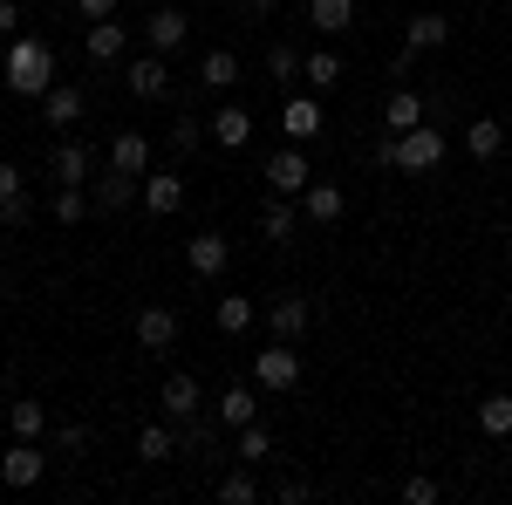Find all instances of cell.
<instances>
[{
  "instance_id": "cell-8",
  "label": "cell",
  "mask_w": 512,
  "mask_h": 505,
  "mask_svg": "<svg viewBox=\"0 0 512 505\" xmlns=\"http://www.w3.org/2000/svg\"><path fill=\"white\" fill-rule=\"evenodd\" d=\"M192 35V21H185V7H158V14H144V41L158 48V55H178Z\"/></svg>"
},
{
  "instance_id": "cell-39",
  "label": "cell",
  "mask_w": 512,
  "mask_h": 505,
  "mask_svg": "<svg viewBox=\"0 0 512 505\" xmlns=\"http://www.w3.org/2000/svg\"><path fill=\"white\" fill-rule=\"evenodd\" d=\"M219 499H226V505H253V499H260V485H253L246 471H233V478H219Z\"/></svg>"
},
{
  "instance_id": "cell-29",
  "label": "cell",
  "mask_w": 512,
  "mask_h": 505,
  "mask_svg": "<svg viewBox=\"0 0 512 505\" xmlns=\"http://www.w3.org/2000/svg\"><path fill=\"white\" fill-rule=\"evenodd\" d=\"M212 321H219V335H246V328L260 321V308H253V294H226Z\"/></svg>"
},
{
  "instance_id": "cell-22",
  "label": "cell",
  "mask_w": 512,
  "mask_h": 505,
  "mask_svg": "<svg viewBox=\"0 0 512 505\" xmlns=\"http://www.w3.org/2000/svg\"><path fill=\"white\" fill-rule=\"evenodd\" d=\"M0 226H28V185L14 164H0Z\"/></svg>"
},
{
  "instance_id": "cell-4",
  "label": "cell",
  "mask_w": 512,
  "mask_h": 505,
  "mask_svg": "<svg viewBox=\"0 0 512 505\" xmlns=\"http://www.w3.org/2000/svg\"><path fill=\"white\" fill-rule=\"evenodd\" d=\"M260 178H267V192H274V198H301L308 185H315V164H308L301 144H287V151H274L267 164H260Z\"/></svg>"
},
{
  "instance_id": "cell-32",
  "label": "cell",
  "mask_w": 512,
  "mask_h": 505,
  "mask_svg": "<svg viewBox=\"0 0 512 505\" xmlns=\"http://www.w3.org/2000/svg\"><path fill=\"white\" fill-rule=\"evenodd\" d=\"M137 192H144V178H123V171L96 178V205H103V212H123V205H130Z\"/></svg>"
},
{
  "instance_id": "cell-34",
  "label": "cell",
  "mask_w": 512,
  "mask_h": 505,
  "mask_svg": "<svg viewBox=\"0 0 512 505\" xmlns=\"http://www.w3.org/2000/svg\"><path fill=\"white\" fill-rule=\"evenodd\" d=\"M478 430H485V437H512V396L506 389L478 403Z\"/></svg>"
},
{
  "instance_id": "cell-7",
  "label": "cell",
  "mask_w": 512,
  "mask_h": 505,
  "mask_svg": "<svg viewBox=\"0 0 512 505\" xmlns=\"http://www.w3.org/2000/svg\"><path fill=\"white\" fill-rule=\"evenodd\" d=\"M144 212H158V219H171V212H185V178H178V171H158V164H151V171H144Z\"/></svg>"
},
{
  "instance_id": "cell-11",
  "label": "cell",
  "mask_w": 512,
  "mask_h": 505,
  "mask_svg": "<svg viewBox=\"0 0 512 505\" xmlns=\"http://www.w3.org/2000/svg\"><path fill=\"white\" fill-rule=\"evenodd\" d=\"M110 171L144 178V171H151V137H144V130H117V137H110Z\"/></svg>"
},
{
  "instance_id": "cell-2",
  "label": "cell",
  "mask_w": 512,
  "mask_h": 505,
  "mask_svg": "<svg viewBox=\"0 0 512 505\" xmlns=\"http://www.w3.org/2000/svg\"><path fill=\"white\" fill-rule=\"evenodd\" d=\"M7 89L35 96V103L55 89V48L41 35H7Z\"/></svg>"
},
{
  "instance_id": "cell-35",
  "label": "cell",
  "mask_w": 512,
  "mask_h": 505,
  "mask_svg": "<svg viewBox=\"0 0 512 505\" xmlns=\"http://www.w3.org/2000/svg\"><path fill=\"white\" fill-rule=\"evenodd\" d=\"M48 212H55L62 226H82V212H89V192H82V185H62V192L48 198Z\"/></svg>"
},
{
  "instance_id": "cell-15",
  "label": "cell",
  "mask_w": 512,
  "mask_h": 505,
  "mask_svg": "<svg viewBox=\"0 0 512 505\" xmlns=\"http://www.w3.org/2000/svg\"><path fill=\"white\" fill-rule=\"evenodd\" d=\"M301 212H308V219H315V226H342V212H349V192H342V185H308V192H301Z\"/></svg>"
},
{
  "instance_id": "cell-16",
  "label": "cell",
  "mask_w": 512,
  "mask_h": 505,
  "mask_svg": "<svg viewBox=\"0 0 512 505\" xmlns=\"http://www.w3.org/2000/svg\"><path fill=\"white\" fill-rule=\"evenodd\" d=\"M280 130H287V144H308V137H321V103H315V96H287Z\"/></svg>"
},
{
  "instance_id": "cell-26",
  "label": "cell",
  "mask_w": 512,
  "mask_h": 505,
  "mask_svg": "<svg viewBox=\"0 0 512 505\" xmlns=\"http://www.w3.org/2000/svg\"><path fill=\"white\" fill-rule=\"evenodd\" d=\"M301 82H308V89H335V82H342V55H335V48H315V55H301Z\"/></svg>"
},
{
  "instance_id": "cell-33",
  "label": "cell",
  "mask_w": 512,
  "mask_h": 505,
  "mask_svg": "<svg viewBox=\"0 0 512 505\" xmlns=\"http://www.w3.org/2000/svg\"><path fill=\"white\" fill-rule=\"evenodd\" d=\"M260 233L274 239V246H294V198H274V205L260 212Z\"/></svg>"
},
{
  "instance_id": "cell-43",
  "label": "cell",
  "mask_w": 512,
  "mask_h": 505,
  "mask_svg": "<svg viewBox=\"0 0 512 505\" xmlns=\"http://www.w3.org/2000/svg\"><path fill=\"white\" fill-rule=\"evenodd\" d=\"M239 14H274V0H233Z\"/></svg>"
},
{
  "instance_id": "cell-42",
  "label": "cell",
  "mask_w": 512,
  "mask_h": 505,
  "mask_svg": "<svg viewBox=\"0 0 512 505\" xmlns=\"http://www.w3.org/2000/svg\"><path fill=\"white\" fill-rule=\"evenodd\" d=\"M0 35H21V7L14 0H0Z\"/></svg>"
},
{
  "instance_id": "cell-6",
  "label": "cell",
  "mask_w": 512,
  "mask_h": 505,
  "mask_svg": "<svg viewBox=\"0 0 512 505\" xmlns=\"http://www.w3.org/2000/svg\"><path fill=\"white\" fill-rule=\"evenodd\" d=\"M185 267H192L198 280H219V273L233 267V239L226 233H192L185 239Z\"/></svg>"
},
{
  "instance_id": "cell-1",
  "label": "cell",
  "mask_w": 512,
  "mask_h": 505,
  "mask_svg": "<svg viewBox=\"0 0 512 505\" xmlns=\"http://www.w3.org/2000/svg\"><path fill=\"white\" fill-rule=\"evenodd\" d=\"M444 157H451V137H444V130H431V123L376 137V164H390V171H403V178H431Z\"/></svg>"
},
{
  "instance_id": "cell-9",
  "label": "cell",
  "mask_w": 512,
  "mask_h": 505,
  "mask_svg": "<svg viewBox=\"0 0 512 505\" xmlns=\"http://www.w3.org/2000/svg\"><path fill=\"white\" fill-rule=\"evenodd\" d=\"M130 96H144V103H158V96H171V69H164V55L151 48V55H130Z\"/></svg>"
},
{
  "instance_id": "cell-3",
  "label": "cell",
  "mask_w": 512,
  "mask_h": 505,
  "mask_svg": "<svg viewBox=\"0 0 512 505\" xmlns=\"http://www.w3.org/2000/svg\"><path fill=\"white\" fill-rule=\"evenodd\" d=\"M301 349L294 342H274V349H253V383H260V396H294L301 389Z\"/></svg>"
},
{
  "instance_id": "cell-25",
  "label": "cell",
  "mask_w": 512,
  "mask_h": 505,
  "mask_svg": "<svg viewBox=\"0 0 512 505\" xmlns=\"http://www.w3.org/2000/svg\"><path fill=\"white\" fill-rule=\"evenodd\" d=\"M137 458H144V465L178 458V424H144V430H137Z\"/></svg>"
},
{
  "instance_id": "cell-12",
  "label": "cell",
  "mask_w": 512,
  "mask_h": 505,
  "mask_svg": "<svg viewBox=\"0 0 512 505\" xmlns=\"http://www.w3.org/2000/svg\"><path fill=\"white\" fill-rule=\"evenodd\" d=\"M212 417H219L226 430L253 424V417H260V383H233V389H219V403H212Z\"/></svg>"
},
{
  "instance_id": "cell-10",
  "label": "cell",
  "mask_w": 512,
  "mask_h": 505,
  "mask_svg": "<svg viewBox=\"0 0 512 505\" xmlns=\"http://www.w3.org/2000/svg\"><path fill=\"white\" fill-rule=\"evenodd\" d=\"M267 328H274V342H301L308 335V294H274L267 301Z\"/></svg>"
},
{
  "instance_id": "cell-19",
  "label": "cell",
  "mask_w": 512,
  "mask_h": 505,
  "mask_svg": "<svg viewBox=\"0 0 512 505\" xmlns=\"http://www.w3.org/2000/svg\"><path fill=\"white\" fill-rule=\"evenodd\" d=\"M123 48H130V28H123L117 14L89 21V62H123Z\"/></svg>"
},
{
  "instance_id": "cell-37",
  "label": "cell",
  "mask_w": 512,
  "mask_h": 505,
  "mask_svg": "<svg viewBox=\"0 0 512 505\" xmlns=\"http://www.w3.org/2000/svg\"><path fill=\"white\" fill-rule=\"evenodd\" d=\"M267 76H274V82H294V76H301V55H294L287 41H274V48H267Z\"/></svg>"
},
{
  "instance_id": "cell-14",
  "label": "cell",
  "mask_w": 512,
  "mask_h": 505,
  "mask_svg": "<svg viewBox=\"0 0 512 505\" xmlns=\"http://www.w3.org/2000/svg\"><path fill=\"white\" fill-rule=\"evenodd\" d=\"M171 342H178V314L171 308H144L137 314V349L144 355H164Z\"/></svg>"
},
{
  "instance_id": "cell-44",
  "label": "cell",
  "mask_w": 512,
  "mask_h": 505,
  "mask_svg": "<svg viewBox=\"0 0 512 505\" xmlns=\"http://www.w3.org/2000/svg\"><path fill=\"white\" fill-rule=\"evenodd\" d=\"M506 294H512V273H506Z\"/></svg>"
},
{
  "instance_id": "cell-41",
  "label": "cell",
  "mask_w": 512,
  "mask_h": 505,
  "mask_svg": "<svg viewBox=\"0 0 512 505\" xmlns=\"http://www.w3.org/2000/svg\"><path fill=\"white\" fill-rule=\"evenodd\" d=\"M76 14H82V21H110V14H117V0H76Z\"/></svg>"
},
{
  "instance_id": "cell-5",
  "label": "cell",
  "mask_w": 512,
  "mask_h": 505,
  "mask_svg": "<svg viewBox=\"0 0 512 505\" xmlns=\"http://www.w3.org/2000/svg\"><path fill=\"white\" fill-rule=\"evenodd\" d=\"M41 471H48V451H41L35 437H14V444L0 451V485H7V492H35Z\"/></svg>"
},
{
  "instance_id": "cell-21",
  "label": "cell",
  "mask_w": 512,
  "mask_h": 505,
  "mask_svg": "<svg viewBox=\"0 0 512 505\" xmlns=\"http://www.w3.org/2000/svg\"><path fill=\"white\" fill-rule=\"evenodd\" d=\"M465 151H472L478 164H492V157L506 151V123H499V117H472V123H465Z\"/></svg>"
},
{
  "instance_id": "cell-40",
  "label": "cell",
  "mask_w": 512,
  "mask_h": 505,
  "mask_svg": "<svg viewBox=\"0 0 512 505\" xmlns=\"http://www.w3.org/2000/svg\"><path fill=\"white\" fill-rule=\"evenodd\" d=\"M55 451H69V458H76V451H89V430H82V424H62V430H55Z\"/></svg>"
},
{
  "instance_id": "cell-31",
  "label": "cell",
  "mask_w": 512,
  "mask_h": 505,
  "mask_svg": "<svg viewBox=\"0 0 512 505\" xmlns=\"http://www.w3.org/2000/svg\"><path fill=\"white\" fill-rule=\"evenodd\" d=\"M198 82H205V89H233L239 82V55L233 48H212V55L198 62Z\"/></svg>"
},
{
  "instance_id": "cell-38",
  "label": "cell",
  "mask_w": 512,
  "mask_h": 505,
  "mask_svg": "<svg viewBox=\"0 0 512 505\" xmlns=\"http://www.w3.org/2000/svg\"><path fill=\"white\" fill-rule=\"evenodd\" d=\"M444 499V485H437V478H424V471H410V478H403V505H437Z\"/></svg>"
},
{
  "instance_id": "cell-27",
  "label": "cell",
  "mask_w": 512,
  "mask_h": 505,
  "mask_svg": "<svg viewBox=\"0 0 512 505\" xmlns=\"http://www.w3.org/2000/svg\"><path fill=\"white\" fill-rule=\"evenodd\" d=\"M308 21H315V35H349L355 0H308Z\"/></svg>"
},
{
  "instance_id": "cell-17",
  "label": "cell",
  "mask_w": 512,
  "mask_h": 505,
  "mask_svg": "<svg viewBox=\"0 0 512 505\" xmlns=\"http://www.w3.org/2000/svg\"><path fill=\"white\" fill-rule=\"evenodd\" d=\"M424 117H431V103H424L417 89H403V82H396L390 103H383V130H417Z\"/></svg>"
},
{
  "instance_id": "cell-20",
  "label": "cell",
  "mask_w": 512,
  "mask_h": 505,
  "mask_svg": "<svg viewBox=\"0 0 512 505\" xmlns=\"http://www.w3.org/2000/svg\"><path fill=\"white\" fill-rule=\"evenodd\" d=\"M212 144H219V151H246V144H253V117H246L239 103H226V110L212 117Z\"/></svg>"
},
{
  "instance_id": "cell-30",
  "label": "cell",
  "mask_w": 512,
  "mask_h": 505,
  "mask_svg": "<svg viewBox=\"0 0 512 505\" xmlns=\"http://www.w3.org/2000/svg\"><path fill=\"white\" fill-rule=\"evenodd\" d=\"M233 444H239V465H260V458H274V430L260 424V417H253V424H239V430H233Z\"/></svg>"
},
{
  "instance_id": "cell-13",
  "label": "cell",
  "mask_w": 512,
  "mask_h": 505,
  "mask_svg": "<svg viewBox=\"0 0 512 505\" xmlns=\"http://www.w3.org/2000/svg\"><path fill=\"white\" fill-rule=\"evenodd\" d=\"M158 403H164V417H171V424H185V417L205 410V389H198V376H171V383L158 389Z\"/></svg>"
},
{
  "instance_id": "cell-18",
  "label": "cell",
  "mask_w": 512,
  "mask_h": 505,
  "mask_svg": "<svg viewBox=\"0 0 512 505\" xmlns=\"http://www.w3.org/2000/svg\"><path fill=\"white\" fill-rule=\"evenodd\" d=\"M76 117H82V89L76 82H55V89L41 96V123H48V130H69Z\"/></svg>"
},
{
  "instance_id": "cell-24",
  "label": "cell",
  "mask_w": 512,
  "mask_h": 505,
  "mask_svg": "<svg viewBox=\"0 0 512 505\" xmlns=\"http://www.w3.org/2000/svg\"><path fill=\"white\" fill-rule=\"evenodd\" d=\"M7 430H14V437H48V403H35V396H14V403H7Z\"/></svg>"
},
{
  "instance_id": "cell-36",
  "label": "cell",
  "mask_w": 512,
  "mask_h": 505,
  "mask_svg": "<svg viewBox=\"0 0 512 505\" xmlns=\"http://www.w3.org/2000/svg\"><path fill=\"white\" fill-rule=\"evenodd\" d=\"M171 144H178V151L192 157V151H198V144H212V123H198V117H192V110H185V117L171 123Z\"/></svg>"
},
{
  "instance_id": "cell-23",
  "label": "cell",
  "mask_w": 512,
  "mask_h": 505,
  "mask_svg": "<svg viewBox=\"0 0 512 505\" xmlns=\"http://www.w3.org/2000/svg\"><path fill=\"white\" fill-rule=\"evenodd\" d=\"M444 41H451V21H444V14H431V7H424V14H410L403 48H417V55H424V48H444Z\"/></svg>"
},
{
  "instance_id": "cell-28",
  "label": "cell",
  "mask_w": 512,
  "mask_h": 505,
  "mask_svg": "<svg viewBox=\"0 0 512 505\" xmlns=\"http://www.w3.org/2000/svg\"><path fill=\"white\" fill-rule=\"evenodd\" d=\"M55 178H62V185H89V151H82V137H62V144H55Z\"/></svg>"
}]
</instances>
